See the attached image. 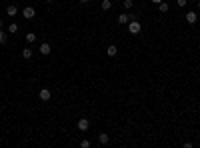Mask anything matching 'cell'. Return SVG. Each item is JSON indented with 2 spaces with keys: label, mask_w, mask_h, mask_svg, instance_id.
I'll return each mask as SVG.
<instances>
[{
  "label": "cell",
  "mask_w": 200,
  "mask_h": 148,
  "mask_svg": "<svg viewBox=\"0 0 200 148\" xmlns=\"http://www.w3.org/2000/svg\"><path fill=\"white\" fill-rule=\"evenodd\" d=\"M198 8H200V0H198Z\"/></svg>",
  "instance_id": "obj_24"
},
{
  "label": "cell",
  "mask_w": 200,
  "mask_h": 148,
  "mask_svg": "<svg viewBox=\"0 0 200 148\" xmlns=\"http://www.w3.org/2000/svg\"><path fill=\"white\" fill-rule=\"evenodd\" d=\"M80 146H82V148H90V140H82V142H80Z\"/></svg>",
  "instance_id": "obj_18"
},
{
  "label": "cell",
  "mask_w": 200,
  "mask_h": 148,
  "mask_svg": "<svg viewBox=\"0 0 200 148\" xmlns=\"http://www.w3.org/2000/svg\"><path fill=\"white\" fill-rule=\"evenodd\" d=\"M80 2H84V4H86V2H90V0H80Z\"/></svg>",
  "instance_id": "obj_22"
},
{
  "label": "cell",
  "mask_w": 200,
  "mask_h": 148,
  "mask_svg": "<svg viewBox=\"0 0 200 148\" xmlns=\"http://www.w3.org/2000/svg\"><path fill=\"white\" fill-rule=\"evenodd\" d=\"M38 52H40L42 56H48V54L52 52V46H50L48 42H42V44H40V48H38Z\"/></svg>",
  "instance_id": "obj_4"
},
{
  "label": "cell",
  "mask_w": 200,
  "mask_h": 148,
  "mask_svg": "<svg viewBox=\"0 0 200 148\" xmlns=\"http://www.w3.org/2000/svg\"><path fill=\"white\" fill-rule=\"evenodd\" d=\"M140 30H142V24H140L138 20H130V22H128V32H130L132 36L140 34Z\"/></svg>",
  "instance_id": "obj_1"
},
{
  "label": "cell",
  "mask_w": 200,
  "mask_h": 148,
  "mask_svg": "<svg viewBox=\"0 0 200 148\" xmlns=\"http://www.w3.org/2000/svg\"><path fill=\"white\" fill-rule=\"evenodd\" d=\"M88 128H90V120H88V118H80V120H78V130L86 132Z\"/></svg>",
  "instance_id": "obj_5"
},
{
  "label": "cell",
  "mask_w": 200,
  "mask_h": 148,
  "mask_svg": "<svg viewBox=\"0 0 200 148\" xmlns=\"http://www.w3.org/2000/svg\"><path fill=\"white\" fill-rule=\"evenodd\" d=\"M26 42L28 44H34V42H36V34H34V32H28L26 34Z\"/></svg>",
  "instance_id": "obj_14"
},
{
  "label": "cell",
  "mask_w": 200,
  "mask_h": 148,
  "mask_svg": "<svg viewBox=\"0 0 200 148\" xmlns=\"http://www.w3.org/2000/svg\"><path fill=\"white\" fill-rule=\"evenodd\" d=\"M106 54H108L110 58H114V56H116V54H118V48H116V46H114V44H110L108 48H106Z\"/></svg>",
  "instance_id": "obj_8"
},
{
  "label": "cell",
  "mask_w": 200,
  "mask_h": 148,
  "mask_svg": "<svg viewBox=\"0 0 200 148\" xmlns=\"http://www.w3.org/2000/svg\"><path fill=\"white\" fill-rule=\"evenodd\" d=\"M186 2H188V0H176V4H178L180 8H182V6H186Z\"/></svg>",
  "instance_id": "obj_19"
},
{
  "label": "cell",
  "mask_w": 200,
  "mask_h": 148,
  "mask_svg": "<svg viewBox=\"0 0 200 148\" xmlns=\"http://www.w3.org/2000/svg\"><path fill=\"white\" fill-rule=\"evenodd\" d=\"M8 32H10V34L18 32V24H16V22H10V24H8Z\"/></svg>",
  "instance_id": "obj_15"
},
{
  "label": "cell",
  "mask_w": 200,
  "mask_h": 148,
  "mask_svg": "<svg viewBox=\"0 0 200 148\" xmlns=\"http://www.w3.org/2000/svg\"><path fill=\"white\" fill-rule=\"evenodd\" d=\"M152 2H154V4H160V2H162V0H152Z\"/></svg>",
  "instance_id": "obj_20"
},
{
  "label": "cell",
  "mask_w": 200,
  "mask_h": 148,
  "mask_svg": "<svg viewBox=\"0 0 200 148\" xmlns=\"http://www.w3.org/2000/svg\"><path fill=\"white\" fill-rule=\"evenodd\" d=\"M196 20H198V16H196V12H186V22L188 24H196Z\"/></svg>",
  "instance_id": "obj_6"
},
{
  "label": "cell",
  "mask_w": 200,
  "mask_h": 148,
  "mask_svg": "<svg viewBox=\"0 0 200 148\" xmlns=\"http://www.w3.org/2000/svg\"><path fill=\"white\" fill-rule=\"evenodd\" d=\"M44 2H52V0H44Z\"/></svg>",
  "instance_id": "obj_23"
},
{
  "label": "cell",
  "mask_w": 200,
  "mask_h": 148,
  "mask_svg": "<svg viewBox=\"0 0 200 148\" xmlns=\"http://www.w3.org/2000/svg\"><path fill=\"white\" fill-rule=\"evenodd\" d=\"M16 12H18V8H16V6H6V14L8 16H16Z\"/></svg>",
  "instance_id": "obj_13"
},
{
  "label": "cell",
  "mask_w": 200,
  "mask_h": 148,
  "mask_svg": "<svg viewBox=\"0 0 200 148\" xmlns=\"http://www.w3.org/2000/svg\"><path fill=\"white\" fill-rule=\"evenodd\" d=\"M0 44H6V36H4L2 28H0Z\"/></svg>",
  "instance_id": "obj_17"
},
{
  "label": "cell",
  "mask_w": 200,
  "mask_h": 148,
  "mask_svg": "<svg viewBox=\"0 0 200 148\" xmlns=\"http://www.w3.org/2000/svg\"><path fill=\"white\" fill-rule=\"evenodd\" d=\"M100 8H102V10H110V8H112V0H102Z\"/></svg>",
  "instance_id": "obj_10"
},
{
  "label": "cell",
  "mask_w": 200,
  "mask_h": 148,
  "mask_svg": "<svg viewBox=\"0 0 200 148\" xmlns=\"http://www.w3.org/2000/svg\"><path fill=\"white\" fill-rule=\"evenodd\" d=\"M2 26H4V20H2V18H0V28H2Z\"/></svg>",
  "instance_id": "obj_21"
},
{
  "label": "cell",
  "mask_w": 200,
  "mask_h": 148,
  "mask_svg": "<svg viewBox=\"0 0 200 148\" xmlns=\"http://www.w3.org/2000/svg\"><path fill=\"white\" fill-rule=\"evenodd\" d=\"M122 6H124L126 10H130V8H132L134 4H132V0H124V2H122Z\"/></svg>",
  "instance_id": "obj_16"
},
{
  "label": "cell",
  "mask_w": 200,
  "mask_h": 148,
  "mask_svg": "<svg viewBox=\"0 0 200 148\" xmlns=\"http://www.w3.org/2000/svg\"><path fill=\"white\" fill-rule=\"evenodd\" d=\"M130 22V16L128 14H120L118 16V24H128Z\"/></svg>",
  "instance_id": "obj_11"
},
{
  "label": "cell",
  "mask_w": 200,
  "mask_h": 148,
  "mask_svg": "<svg viewBox=\"0 0 200 148\" xmlns=\"http://www.w3.org/2000/svg\"><path fill=\"white\" fill-rule=\"evenodd\" d=\"M22 16H24L26 20H32L34 16H36V8H34V6H26V8L22 10Z\"/></svg>",
  "instance_id": "obj_2"
},
{
  "label": "cell",
  "mask_w": 200,
  "mask_h": 148,
  "mask_svg": "<svg viewBox=\"0 0 200 148\" xmlns=\"http://www.w3.org/2000/svg\"><path fill=\"white\" fill-rule=\"evenodd\" d=\"M158 10H160V12H162V14H166V12L170 10V6H168V4H166V2H160V4H158Z\"/></svg>",
  "instance_id": "obj_12"
},
{
  "label": "cell",
  "mask_w": 200,
  "mask_h": 148,
  "mask_svg": "<svg viewBox=\"0 0 200 148\" xmlns=\"http://www.w3.org/2000/svg\"><path fill=\"white\" fill-rule=\"evenodd\" d=\"M32 56H34V52H32V48H30V46L22 48V58H24V60H30Z\"/></svg>",
  "instance_id": "obj_7"
},
{
  "label": "cell",
  "mask_w": 200,
  "mask_h": 148,
  "mask_svg": "<svg viewBox=\"0 0 200 148\" xmlns=\"http://www.w3.org/2000/svg\"><path fill=\"white\" fill-rule=\"evenodd\" d=\"M98 142H100L102 146H104V144H108V142H110V136H108V134H104V132H102V134H98Z\"/></svg>",
  "instance_id": "obj_9"
},
{
  "label": "cell",
  "mask_w": 200,
  "mask_h": 148,
  "mask_svg": "<svg viewBox=\"0 0 200 148\" xmlns=\"http://www.w3.org/2000/svg\"><path fill=\"white\" fill-rule=\"evenodd\" d=\"M38 98H40V100H42V102H48V100H50V98H52V92H50V90H48V88H42V90H40V92H38Z\"/></svg>",
  "instance_id": "obj_3"
}]
</instances>
